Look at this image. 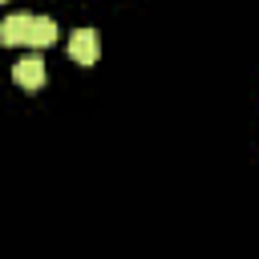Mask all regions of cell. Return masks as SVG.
I'll use <instances>...</instances> for the list:
<instances>
[{
  "label": "cell",
  "instance_id": "4",
  "mask_svg": "<svg viewBox=\"0 0 259 259\" xmlns=\"http://www.w3.org/2000/svg\"><path fill=\"white\" fill-rule=\"evenodd\" d=\"M53 40H57V20H53V16H32V36H28V45L45 49V45H53Z\"/></svg>",
  "mask_w": 259,
  "mask_h": 259
},
{
  "label": "cell",
  "instance_id": "3",
  "mask_svg": "<svg viewBox=\"0 0 259 259\" xmlns=\"http://www.w3.org/2000/svg\"><path fill=\"white\" fill-rule=\"evenodd\" d=\"M28 36H32V16H28V12L4 16V24H0V45H28Z\"/></svg>",
  "mask_w": 259,
  "mask_h": 259
},
{
  "label": "cell",
  "instance_id": "1",
  "mask_svg": "<svg viewBox=\"0 0 259 259\" xmlns=\"http://www.w3.org/2000/svg\"><path fill=\"white\" fill-rule=\"evenodd\" d=\"M97 53H101V40H97L93 28H77V32L69 36V57H73L77 65H97Z\"/></svg>",
  "mask_w": 259,
  "mask_h": 259
},
{
  "label": "cell",
  "instance_id": "2",
  "mask_svg": "<svg viewBox=\"0 0 259 259\" xmlns=\"http://www.w3.org/2000/svg\"><path fill=\"white\" fill-rule=\"evenodd\" d=\"M12 81L20 85V89H40L45 85V61L32 53V57H20L16 65H12Z\"/></svg>",
  "mask_w": 259,
  "mask_h": 259
}]
</instances>
